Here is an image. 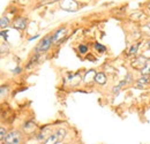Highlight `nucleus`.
I'll return each instance as SVG.
<instances>
[{
    "instance_id": "obj_6",
    "label": "nucleus",
    "mask_w": 150,
    "mask_h": 144,
    "mask_svg": "<svg viewBox=\"0 0 150 144\" xmlns=\"http://www.w3.org/2000/svg\"><path fill=\"white\" fill-rule=\"evenodd\" d=\"M13 27L19 29V30H23L27 28V20L24 18H16L13 22Z\"/></svg>"
},
{
    "instance_id": "obj_7",
    "label": "nucleus",
    "mask_w": 150,
    "mask_h": 144,
    "mask_svg": "<svg viewBox=\"0 0 150 144\" xmlns=\"http://www.w3.org/2000/svg\"><path fill=\"white\" fill-rule=\"evenodd\" d=\"M96 74L97 73L95 72L94 69H90L89 72L86 73V75H84V77H83V81L86 82V83H91L93 81H95V77H96Z\"/></svg>"
},
{
    "instance_id": "obj_24",
    "label": "nucleus",
    "mask_w": 150,
    "mask_h": 144,
    "mask_svg": "<svg viewBox=\"0 0 150 144\" xmlns=\"http://www.w3.org/2000/svg\"><path fill=\"white\" fill-rule=\"evenodd\" d=\"M43 144H44V143H43Z\"/></svg>"
},
{
    "instance_id": "obj_4",
    "label": "nucleus",
    "mask_w": 150,
    "mask_h": 144,
    "mask_svg": "<svg viewBox=\"0 0 150 144\" xmlns=\"http://www.w3.org/2000/svg\"><path fill=\"white\" fill-rule=\"evenodd\" d=\"M60 8L66 12L79 11V4L75 0H60Z\"/></svg>"
},
{
    "instance_id": "obj_20",
    "label": "nucleus",
    "mask_w": 150,
    "mask_h": 144,
    "mask_svg": "<svg viewBox=\"0 0 150 144\" xmlns=\"http://www.w3.org/2000/svg\"><path fill=\"white\" fill-rule=\"evenodd\" d=\"M38 37H39V35H35V36L30 37V38H29L28 40H29V42H31V40H34V39H36V38H38Z\"/></svg>"
},
{
    "instance_id": "obj_11",
    "label": "nucleus",
    "mask_w": 150,
    "mask_h": 144,
    "mask_svg": "<svg viewBox=\"0 0 150 144\" xmlns=\"http://www.w3.org/2000/svg\"><path fill=\"white\" fill-rule=\"evenodd\" d=\"M35 128H36V125H35L34 122H31V121H28V122H25V124L23 125V130H24V133H28V129H30V131H33V130H35Z\"/></svg>"
},
{
    "instance_id": "obj_23",
    "label": "nucleus",
    "mask_w": 150,
    "mask_h": 144,
    "mask_svg": "<svg viewBox=\"0 0 150 144\" xmlns=\"http://www.w3.org/2000/svg\"><path fill=\"white\" fill-rule=\"evenodd\" d=\"M149 9H150V7H149Z\"/></svg>"
},
{
    "instance_id": "obj_5",
    "label": "nucleus",
    "mask_w": 150,
    "mask_h": 144,
    "mask_svg": "<svg viewBox=\"0 0 150 144\" xmlns=\"http://www.w3.org/2000/svg\"><path fill=\"white\" fill-rule=\"evenodd\" d=\"M67 35V28H60V29H58L56 32L52 35V40H53V43H56V44H58L59 42H61L64 38H65V36Z\"/></svg>"
},
{
    "instance_id": "obj_12",
    "label": "nucleus",
    "mask_w": 150,
    "mask_h": 144,
    "mask_svg": "<svg viewBox=\"0 0 150 144\" xmlns=\"http://www.w3.org/2000/svg\"><path fill=\"white\" fill-rule=\"evenodd\" d=\"M149 82H150L149 76H143V75H142V77H140V78L137 80V85L143 87L144 84H148Z\"/></svg>"
},
{
    "instance_id": "obj_2",
    "label": "nucleus",
    "mask_w": 150,
    "mask_h": 144,
    "mask_svg": "<svg viewBox=\"0 0 150 144\" xmlns=\"http://www.w3.org/2000/svg\"><path fill=\"white\" fill-rule=\"evenodd\" d=\"M52 43H53V40H52V34H51V35L45 36L42 40H40V42H39V43H38L37 46H36V49H35L36 54L44 53V52L49 51V49L51 47Z\"/></svg>"
},
{
    "instance_id": "obj_10",
    "label": "nucleus",
    "mask_w": 150,
    "mask_h": 144,
    "mask_svg": "<svg viewBox=\"0 0 150 144\" xmlns=\"http://www.w3.org/2000/svg\"><path fill=\"white\" fill-rule=\"evenodd\" d=\"M58 142H59V140H58L56 134L53 133V134H51V135L44 141V144H58Z\"/></svg>"
},
{
    "instance_id": "obj_3",
    "label": "nucleus",
    "mask_w": 150,
    "mask_h": 144,
    "mask_svg": "<svg viewBox=\"0 0 150 144\" xmlns=\"http://www.w3.org/2000/svg\"><path fill=\"white\" fill-rule=\"evenodd\" d=\"M148 62H149V60H148L144 55H139V56H136V58L132 61V67H133L134 69L141 72V71L148 65Z\"/></svg>"
},
{
    "instance_id": "obj_14",
    "label": "nucleus",
    "mask_w": 150,
    "mask_h": 144,
    "mask_svg": "<svg viewBox=\"0 0 150 144\" xmlns=\"http://www.w3.org/2000/svg\"><path fill=\"white\" fill-rule=\"evenodd\" d=\"M140 45H141V43H139V42H136L135 44H133L131 46V49H129V54H136L137 53V51H139V47H140Z\"/></svg>"
},
{
    "instance_id": "obj_19",
    "label": "nucleus",
    "mask_w": 150,
    "mask_h": 144,
    "mask_svg": "<svg viewBox=\"0 0 150 144\" xmlns=\"http://www.w3.org/2000/svg\"><path fill=\"white\" fill-rule=\"evenodd\" d=\"M142 30H143V32H144L146 35L150 36V23H147V24H144V25L142 27Z\"/></svg>"
},
{
    "instance_id": "obj_16",
    "label": "nucleus",
    "mask_w": 150,
    "mask_h": 144,
    "mask_svg": "<svg viewBox=\"0 0 150 144\" xmlns=\"http://www.w3.org/2000/svg\"><path fill=\"white\" fill-rule=\"evenodd\" d=\"M79 52L81 54H87L88 53V46L83 45V44H80L79 45Z\"/></svg>"
},
{
    "instance_id": "obj_21",
    "label": "nucleus",
    "mask_w": 150,
    "mask_h": 144,
    "mask_svg": "<svg viewBox=\"0 0 150 144\" xmlns=\"http://www.w3.org/2000/svg\"><path fill=\"white\" fill-rule=\"evenodd\" d=\"M54 1H57V0H45L44 4H50V2H54Z\"/></svg>"
},
{
    "instance_id": "obj_8",
    "label": "nucleus",
    "mask_w": 150,
    "mask_h": 144,
    "mask_svg": "<svg viewBox=\"0 0 150 144\" xmlns=\"http://www.w3.org/2000/svg\"><path fill=\"white\" fill-rule=\"evenodd\" d=\"M95 82L98 83V84H100V85L105 84L106 83V76H105V74L104 73H97L96 74V77H95Z\"/></svg>"
},
{
    "instance_id": "obj_13",
    "label": "nucleus",
    "mask_w": 150,
    "mask_h": 144,
    "mask_svg": "<svg viewBox=\"0 0 150 144\" xmlns=\"http://www.w3.org/2000/svg\"><path fill=\"white\" fill-rule=\"evenodd\" d=\"M94 47H95V50H96V51H98L99 53H104V52L106 51V47H105L104 45H102L100 43H98V42H97V43H95Z\"/></svg>"
},
{
    "instance_id": "obj_18",
    "label": "nucleus",
    "mask_w": 150,
    "mask_h": 144,
    "mask_svg": "<svg viewBox=\"0 0 150 144\" xmlns=\"http://www.w3.org/2000/svg\"><path fill=\"white\" fill-rule=\"evenodd\" d=\"M6 136H7V133H6L5 128L1 126V128H0V140H1V142H4V141H5Z\"/></svg>"
},
{
    "instance_id": "obj_1",
    "label": "nucleus",
    "mask_w": 150,
    "mask_h": 144,
    "mask_svg": "<svg viewBox=\"0 0 150 144\" xmlns=\"http://www.w3.org/2000/svg\"><path fill=\"white\" fill-rule=\"evenodd\" d=\"M24 135L19 131V130H12L9 133H7V136L4 141L5 144H21L23 142Z\"/></svg>"
},
{
    "instance_id": "obj_9",
    "label": "nucleus",
    "mask_w": 150,
    "mask_h": 144,
    "mask_svg": "<svg viewBox=\"0 0 150 144\" xmlns=\"http://www.w3.org/2000/svg\"><path fill=\"white\" fill-rule=\"evenodd\" d=\"M54 134L57 135V137H58L59 142H61V141H62V140L66 137L67 131H66V129H64V128H58L56 131H54Z\"/></svg>"
},
{
    "instance_id": "obj_22",
    "label": "nucleus",
    "mask_w": 150,
    "mask_h": 144,
    "mask_svg": "<svg viewBox=\"0 0 150 144\" xmlns=\"http://www.w3.org/2000/svg\"><path fill=\"white\" fill-rule=\"evenodd\" d=\"M14 73H16V74H19V73H21V68H20V67H18L16 69H14Z\"/></svg>"
},
{
    "instance_id": "obj_15",
    "label": "nucleus",
    "mask_w": 150,
    "mask_h": 144,
    "mask_svg": "<svg viewBox=\"0 0 150 144\" xmlns=\"http://www.w3.org/2000/svg\"><path fill=\"white\" fill-rule=\"evenodd\" d=\"M0 25H1V29H5V28H7V27L9 25V21H8V18H6V16H2V18H1Z\"/></svg>"
},
{
    "instance_id": "obj_17",
    "label": "nucleus",
    "mask_w": 150,
    "mask_h": 144,
    "mask_svg": "<svg viewBox=\"0 0 150 144\" xmlns=\"http://www.w3.org/2000/svg\"><path fill=\"white\" fill-rule=\"evenodd\" d=\"M141 74H142L143 76H149L150 75V62H148V65L141 71Z\"/></svg>"
}]
</instances>
